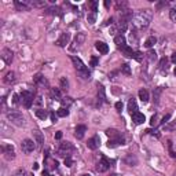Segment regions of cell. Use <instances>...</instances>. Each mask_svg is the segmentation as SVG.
I'll return each mask as SVG.
<instances>
[{
  "instance_id": "obj_1",
  "label": "cell",
  "mask_w": 176,
  "mask_h": 176,
  "mask_svg": "<svg viewBox=\"0 0 176 176\" xmlns=\"http://www.w3.org/2000/svg\"><path fill=\"white\" fill-rule=\"evenodd\" d=\"M151 18H153V12L151 10H139V11H136L132 17V24L135 25L136 28L139 29H143V28H147L149 24L151 22Z\"/></svg>"
},
{
  "instance_id": "obj_2",
  "label": "cell",
  "mask_w": 176,
  "mask_h": 176,
  "mask_svg": "<svg viewBox=\"0 0 176 176\" xmlns=\"http://www.w3.org/2000/svg\"><path fill=\"white\" fill-rule=\"evenodd\" d=\"M7 118L11 121L12 124L18 125V127H22V125H24V116H22L19 112H17V110H10V112H7Z\"/></svg>"
},
{
  "instance_id": "obj_3",
  "label": "cell",
  "mask_w": 176,
  "mask_h": 176,
  "mask_svg": "<svg viewBox=\"0 0 176 176\" xmlns=\"http://www.w3.org/2000/svg\"><path fill=\"white\" fill-rule=\"evenodd\" d=\"M74 150V147H73V144L70 143V142H65V143H61L59 149H58V154L62 157H69V154Z\"/></svg>"
},
{
  "instance_id": "obj_4",
  "label": "cell",
  "mask_w": 176,
  "mask_h": 176,
  "mask_svg": "<svg viewBox=\"0 0 176 176\" xmlns=\"http://www.w3.org/2000/svg\"><path fill=\"white\" fill-rule=\"evenodd\" d=\"M21 102L26 109H29L33 103V94L30 91H24L21 94Z\"/></svg>"
},
{
  "instance_id": "obj_5",
  "label": "cell",
  "mask_w": 176,
  "mask_h": 176,
  "mask_svg": "<svg viewBox=\"0 0 176 176\" xmlns=\"http://www.w3.org/2000/svg\"><path fill=\"white\" fill-rule=\"evenodd\" d=\"M1 151H3L6 160H14L15 158V151H14V147L11 144H3L1 146Z\"/></svg>"
},
{
  "instance_id": "obj_6",
  "label": "cell",
  "mask_w": 176,
  "mask_h": 176,
  "mask_svg": "<svg viewBox=\"0 0 176 176\" xmlns=\"http://www.w3.org/2000/svg\"><path fill=\"white\" fill-rule=\"evenodd\" d=\"M21 149H22L24 153L29 154V153H32L35 150V142L32 139H24L22 143H21Z\"/></svg>"
},
{
  "instance_id": "obj_7",
  "label": "cell",
  "mask_w": 176,
  "mask_h": 176,
  "mask_svg": "<svg viewBox=\"0 0 176 176\" xmlns=\"http://www.w3.org/2000/svg\"><path fill=\"white\" fill-rule=\"evenodd\" d=\"M12 51L10 50V48H3L1 50V59L6 62V65H11L12 62Z\"/></svg>"
},
{
  "instance_id": "obj_8",
  "label": "cell",
  "mask_w": 176,
  "mask_h": 176,
  "mask_svg": "<svg viewBox=\"0 0 176 176\" xmlns=\"http://www.w3.org/2000/svg\"><path fill=\"white\" fill-rule=\"evenodd\" d=\"M70 59H72V62H73V65H74V68H76L77 72H83V70H87L84 62H83L80 58H77V56H72Z\"/></svg>"
},
{
  "instance_id": "obj_9",
  "label": "cell",
  "mask_w": 176,
  "mask_h": 176,
  "mask_svg": "<svg viewBox=\"0 0 176 176\" xmlns=\"http://www.w3.org/2000/svg\"><path fill=\"white\" fill-rule=\"evenodd\" d=\"M109 167H110L109 161L106 160L105 157H102L100 161L98 162V165H96V171H98V172H106V171L109 169Z\"/></svg>"
},
{
  "instance_id": "obj_10",
  "label": "cell",
  "mask_w": 176,
  "mask_h": 176,
  "mask_svg": "<svg viewBox=\"0 0 176 176\" xmlns=\"http://www.w3.org/2000/svg\"><path fill=\"white\" fill-rule=\"evenodd\" d=\"M84 40H85V35L84 33H77V36H76V39H74V41H73V45H70V50H76L79 45H81V44L84 43Z\"/></svg>"
},
{
  "instance_id": "obj_11",
  "label": "cell",
  "mask_w": 176,
  "mask_h": 176,
  "mask_svg": "<svg viewBox=\"0 0 176 176\" xmlns=\"http://www.w3.org/2000/svg\"><path fill=\"white\" fill-rule=\"evenodd\" d=\"M70 41V35L69 33H62L59 36V39L56 40V44L59 45V47H66Z\"/></svg>"
},
{
  "instance_id": "obj_12",
  "label": "cell",
  "mask_w": 176,
  "mask_h": 176,
  "mask_svg": "<svg viewBox=\"0 0 176 176\" xmlns=\"http://www.w3.org/2000/svg\"><path fill=\"white\" fill-rule=\"evenodd\" d=\"M99 143H100L99 136L95 135L94 138H91V139H88L87 146H88V149H91V150H96V149L99 147Z\"/></svg>"
},
{
  "instance_id": "obj_13",
  "label": "cell",
  "mask_w": 176,
  "mask_h": 176,
  "mask_svg": "<svg viewBox=\"0 0 176 176\" xmlns=\"http://www.w3.org/2000/svg\"><path fill=\"white\" fill-rule=\"evenodd\" d=\"M85 132H87V127L85 125H77L76 129H74V136L77 139H83Z\"/></svg>"
},
{
  "instance_id": "obj_14",
  "label": "cell",
  "mask_w": 176,
  "mask_h": 176,
  "mask_svg": "<svg viewBox=\"0 0 176 176\" xmlns=\"http://www.w3.org/2000/svg\"><path fill=\"white\" fill-rule=\"evenodd\" d=\"M132 121L135 123V124H143L144 121H146V117H144V114H142V113H139V112H136V113H133L132 114Z\"/></svg>"
},
{
  "instance_id": "obj_15",
  "label": "cell",
  "mask_w": 176,
  "mask_h": 176,
  "mask_svg": "<svg viewBox=\"0 0 176 176\" xmlns=\"http://www.w3.org/2000/svg\"><path fill=\"white\" fill-rule=\"evenodd\" d=\"M106 135H107L110 139H113V140H117V139H120V138H123V136L120 135V132L117 131V129H114V128L106 129Z\"/></svg>"
},
{
  "instance_id": "obj_16",
  "label": "cell",
  "mask_w": 176,
  "mask_h": 176,
  "mask_svg": "<svg viewBox=\"0 0 176 176\" xmlns=\"http://www.w3.org/2000/svg\"><path fill=\"white\" fill-rule=\"evenodd\" d=\"M95 48L100 52V54H107V52H109L107 44L103 43V41H96V43H95Z\"/></svg>"
},
{
  "instance_id": "obj_17",
  "label": "cell",
  "mask_w": 176,
  "mask_h": 176,
  "mask_svg": "<svg viewBox=\"0 0 176 176\" xmlns=\"http://www.w3.org/2000/svg\"><path fill=\"white\" fill-rule=\"evenodd\" d=\"M14 4H15V8L18 10V11H28L29 10L28 1H19V0H15Z\"/></svg>"
},
{
  "instance_id": "obj_18",
  "label": "cell",
  "mask_w": 176,
  "mask_h": 176,
  "mask_svg": "<svg viewBox=\"0 0 176 176\" xmlns=\"http://www.w3.org/2000/svg\"><path fill=\"white\" fill-rule=\"evenodd\" d=\"M33 138H35V143H37V146H43L44 136L40 131H33Z\"/></svg>"
},
{
  "instance_id": "obj_19",
  "label": "cell",
  "mask_w": 176,
  "mask_h": 176,
  "mask_svg": "<svg viewBox=\"0 0 176 176\" xmlns=\"http://www.w3.org/2000/svg\"><path fill=\"white\" fill-rule=\"evenodd\" d=\"M3 81L6 83V84H12V83H15V73L14 72H8L6 76H4V79H3Z\"/></svg>"
},
{
  "instance_id": "obj_20",
  "label": "cell",
  "mask_w": 176,
  "mask_h": 176,
  "mask_svg": "<svg viewBox=\"0 0 176 176\" xmlns=\"http://www.w3.org/2000/svg\"><path fill=\"white\" fill-rule=\"evenodd\" d=\"M114 43L117 44V47L118 48H123V47H125L127 44H125V37L123 36V35H117L116 37H114Z\"/></svg>"
},
{
  "instance_id": "obj_21",
  "label": "cell",
  "mask_w": 176,
  "mask_h": 176,
  "mask_svg": "<svg viewBox=\"0 0 176 176\" xmlns=\"http://www.w3.org/2000/svg\"><path fill=\"white\" fill-rule=\"evenodd\" d=\"M120 144H124V138H120V139H117V140L110 139V140L107 142V147H109V149H113V147H117V146H120Z\"/></svg>"
},
{
  "instance_id": "obj_22",
  "label": "cell",
  "mask_w": 176,
  "mask_h": 176,
  "mask_svg": "<svg viewBox=\"0 0 176 176\" xmlns=\"http://www.w3.org/2000/svg\"><path fill=\"white\" fill-rule=\"evenodd\" d=\"M33 81H35V84H37V85H47L48 83H47V80H45V79H44L43 76H41V74H36V76H35V79H33Z\"/></svg>"
},
{
  "instance_id": "obj_23",
  "label": "cell",
  "mask_w": 176,
  "mask_h": 176,
  "mask_svg": "<svg viewBox=\"0 0 176 176\" xmlns=\"http://www.w3.org/2000/svg\"><path fill=\"white\" fill-rule=\"evenodd\" d=\"M128 110H129V113H131V114H133V113L138 112V105H136V102H135V99H133V98H132V99H129V102H128Z\"/></svg>"
},
{
  "instance_id": "obj_24",
  "label": "cell",
  "mask_w": 176,
  "mask_h": 176,
  "mask_svg": "<svg viewBox=\"0 0 176 176\" xmlns=\"http://www.w3.org/2000/svg\"><path fill=\"white\" fill-rule=\"evenodd\" d=\"M120 50H121V52H123L125 56H128V58H133V55H135V52L132 51V48L128 47V45H125V47L120 48Z\"/></svg>"
},
{
  "instance_id": "obj_25",
  "label": "cell",
  "mask_w": 176,
  "mask_h": 176,
  "mask_svg": "<svg viewBox=\"0 0 176 176\" xmlns=\"http://www.w3.org/2000/svg\"><path fill=\"white\" fill-rule=\"evenodd\" d=\"M157 43V39L154 36H150V37H147L146 39V41H144V47L146 48H151L154 44Z\"/></svg>"
},
{
  "instance_id": "obj_26",
  "label": "cell",
  "mask_w": 176,
  "mask_h": 176,
  "mask_svg": "<svg viewBox=\"0 0 176 176\" xmlns=\"http://www.w3.org/2000/svg\"><path fill=\"white\" fill-rule=\"evenodd\" d=\"M139 99L143 102V103H146V102H149V92L146 91V89H140L139 91Z\"/></svg>"
},
{
  "instance_id": "obj_27",
  "label": "cell",
  "mask_w": 176,
  "mask_h": 176,
  "mask_svg": "<svg viewBox=\"0 0 176 176\" xmlns=\"http://www.w3.org/2000/svg\"><path fill=\"white\" fill-rule=\"evenodd\" d=\"M59 87H61V89H63V91H68V89H69V81H68L66 77H61Z\"/></svg>"
},
{
  "instance_id": "obj_28",
  "label": "cell",
  "mask_w": 176,
  "mask_h": 176,
  "mask_svg": "<svg viewBox=\"0 0 176 176\" xmlns=\"http://www.w3.org/2000/svg\"><path fill=\"white\" fill-rule=\"evenodd\" d=\"M36 116L40 118V120H45L48 117V113L47 110H44V109H37L36 110Z\"/></svg>"
},
{
  "instance_id": "obj_29",
  "label": "cell",
  "mask_w": 176,
  "mask_h": 176,
  "mask_svg": "<svg viewBox=\"0 0 176 176\" xmlns=\"http://www.w3.org/2000/svg\"><path fill=\"white\" fill-rule=\"evenodd\" d=\"M98 98L100 100H106V92H105L103 85H98Z\"/></svg>"
},
{
  "instance_id": "obj_30",
  "label": "cell",
  "mask_w": 176,
  "mask_h": 176,
  "mask_svg": "<svg viewBox=\"0 0 176 176\" xmlns=\"http://www.w3.org/2000/svg\"><path fill=\"white\" fill-rule=\"evenodd\" d=\"M56 116H58V117H68V116H69L68 107H61V109H58V112H56Z\"/></svg>"
},
{
  "instance_id": "obj_31",
  "label": "cell",
  "mask_w": 176,
  "mask_h": 176,
  "mask_svg": "<svg viewBox=\"0 0 176 176\" xmlns=\"http://www.w3.org/2000/svg\"><path fill=\"white\" fill-rule=\"evenodd\" d=\"M160 70L161 72H167L168 70V59L167 58H162V59L160 61Z\"/></svg>"
},
{
  "instance_id": "obj_32",
  "label": "cell",
  "mask_w": 176,
  "mask_h": 176,
  "mask_svg": "<svg viewBox=\"0 0 176 176\" xmlns=\"http://www.w3.org/2000/svg\"><path fill=\"white\" fill-rule=\"evenodd\" d=\"M128 28V21H124V19H120V24H118V29H120V32H125Z\"/></svg>"
},
{
  "instance_id": "obj_33",
  "label": "cell",
  "mask_w": 176,
  "mask_h": 176,
  "mask_svg": "<svg viewBox=\"0 0 176 176\" xmlns=\"http://www.w3.org/2000/svg\"><path fill=\"white\" fill-rule=\"evenodd\" d=\"M77 74H79L83 80H89V77H91V73L88 72V69L87 70H83V72H77Z\"/></svg>"
},
{
  "instance_id": "obj_34",
  "label": "cell",
  "mask_w": 176,
  "mask_h": 176,
  "mask_svg": "<svg viewBox=\"0 0 176 176\" xmlns=\"http://www.w3.org/2000/svg\"><path fill=\"white\" fill-rule=\"evenodd\" d=\"M59 8L58 7H50L45 10V14H50V15H56V14H59Z\"/></svg>"
},
{
  "instance_id": "obj_35",
  "label": "cell",
  "mask_w": 176,
  "mask_h": 176,
  "mask_svg": "<svg viewBox=\"0 0 176 176\" xmlns=\"http://www.w3.org/2000/svg\"><path fill=\"white\" fill-rule=\"evenodd\" d=\"M121 73H124V74L129 76V74H131V66H129L128 63L121 65Z\"/></svg>"
},
{
  "instance_id": "obj_36",
  "label": "cell",
  "mask_w": 176,
  "mask_h": 176,
  "mask_svg": "<svg viewBox=\"0 0 176 176\" xmlns=\"http://www.w3.org/2000/svg\"><path fill=\"white\" fill-rule=\"evenodd\" d=\"M161 92H162V87H158V88H156L154 89V102L156 103H158V99H160V95H161Z\"/></svg>"
},
{
  "instance_id": "obj_37",
  "label": "cell",
  "mask_w": 176,
  "mask_h": 176,
  "mask_svg": "<svg viewBox=\"0 0 176 176\" xmlns=\"http://www.w3.org/2000/svg\"><path fill=\"white\" fill-rule=\"evenodd\" d=\"M51 94H52V96H54L56 100H62V99H61V91L58 89V88H52Z\"/></svg>"
},
{
  "instance_id": "obj_38",
  "label": "cell",
  "mask_w": 176,
  "mask_h": 176,
  "mask_svg": "<svg viewBox=\"0 0 176 176\" xmlns=\"http://www.w3.org/2000/svg\"><path fill=\"white\" fill-rule=\"evenodd\" d=\"M146 55H147V59L150 61V62H153V61L157 59V54H156V51H153V50H150Z\"/></svg>"
},
{
  "instance_id": "obj_39",
  "label": "cell",
  "mask_w": 176,
  "mask_h": 176,
  "mask_svg": "<svg viewBox=\"0 0 176 176\" xmlns=\"http://www.w3.org/2000/svg\"><path fill=\"white\" fill-rule=\"evenodd\" d=\"M168 150H169V154H171V157H173V158H175V157H176V151L173 150L172 140H168Z\"/></svg>"
},
{
  "instance_id": "obj_40",
  "label": "cell",
  "mask_w": 176,
  "mask_h": 176,
  "mask_svg": "<svg viewBox=\"0 0 176 176\" xmlns=\"http://www.w3.org/2000/svg\"><path fill=\"white\" fill-rule=\"evenodd\" d=\"M125 162L128 165H136V162H138V160H136L135 157H132V156H128L127 158H125Z\"/></svg>"
},
{
  "instance_id": "obj_41",
  "label": "cell",
  "mask_w": 176,
  "mask_h": 176,
  "mask_svg": "<svg viewBox=\"0 0 176 176\" xmlns=\"http://www.w3.org/2000/svg\"><path fill=\"white\" fill-rule=\"evenodd\" d=\"M30 4H32L33 7H44V6H45V1H44V0H40V1L33 0V1H30Z\"/></svg>"
},
{
  "instance_id": "obj_42",
  "label": "cell",
  "mask_w": 176,
  "mask_h": 176,
  "mask_svg": "<svg viewBox=\"0 0 176 176\" xmlns=\"http://www.w3.org/2000/svg\"><path fill=\"white\" fill-rule=\"evenodd\" d=\"M133 58H135L136 61H138V62H142V61H143V58H144V54H142V52H135V55H133Z\"/></svg>"
},
{
  "instance_id": "obj_43",
  "label": "cell",
  "mask_w": 176,
  "mask_h": 176,
  "mask_svg": "<svg viewBox=\"0 0 176 176\" xmlns=\"http://www.w3.org/2000/svg\"><path fill=\"white\" fill-rule=\"evenodd\" d=\"M12 176H26V171L22 168H19L18 171H15V172L12 173Z\"/></svg>"
},
{
  "instance_id": "obj_44",
  "label": "cell",
  "mask_w": 176,
  "mask_h": 176,
  "mask_svg": "<svg viewBox=\"0 0 176 176\" xmlns=\"http://www.w3.org/2000/svg\"><path fill=\"white\" fill-rule=\"evenodd\" d=\"M95 19H96V14H95V12L88 14V22H89V24H95Z\"/></svg>"
},
{
  "instance_id": "obj_45",
  "label": "cell",
  "mask_w": 176,
  "mask_h": 176,
  "mask_svg": "<svg viewBox=\"0 0 176 176\" xmlns=\"http://www.w3.org/2000/svg\"><path fill=\"white\" fill-rule=\"evenodd\" d=\"M169 18L172 21H176V7H172L169 11Z\"/></svg>"
},
{
  "instance_id": "obj_46",
  "label": "cell",
  "mask_w": 176,
  "mask_h": 176,
  "mask_svg": "<svg viewBox=\"0 0 176 176\" xmlns=\"http://www.w3.org/2000/svg\"><path fill=\"white\" fill-rule=\"evenodd\" d=\"M21 95H18V94H14L12 95V102H14V105H18L21 102Z\"/></svg>"
},
{
  "instance_id": "obj_47",
  "label": "cell",
  "mask_w": 176,
  "mask_h": 176,
  "mask_svg": "<svg viewBox=\"0 0 176 176\" xmlns=\"http://www.w3.org/2000/svg\"><path fill=\"white\" fill-rule=\"evenodd\" d=\"M157 118H158V116H157V114H154V116L151 117V121H150L151 127H156V125H158V121H157Z\"/></svg>"
},
{
  "instance_id": "obj_48",
  "label": "cell",
  "mask_w": 176,
  "mask_h": 176,
  "mask_svg": "<svg viewBox=\"0 0 176 176\" xmlns=\"http://www.w3.org/2000/svg\"><path fill=\"white\" fill-rule=\"evenodd\" d=\"M89 6H91V8H92V12L96 14V11H98V3H96V1H91Z\"/></svg>"
},
{
  "instance_id": "obj_49",
  "label": "cell",
  "mask_w": 176,
  "mask_h": 176,
  "mask_svg": "<svg viewBox=\"0 0 176 176\" xmlns=\"http://www.w3.org/2000/svg\"><path fill=\"white\" fill-rule=\"evenodd\" d=\"M98 63H99V59H98L96 56H92L91 58V66L95 68V66H98Z\"/></svg>"
},
{
  "instance_id": "obj_50",
  "label": "cell",
  "mask_w": 176,
  "mask_h": 176,
  "mask_svg": "<svg viewBox=\"0 0 176 176\" xmlns=\"http://www.w3.org/2000/svg\"><path fill=\"white\" fill-rule=\"evenodd\" d=\"M169 118H171V114H167V116H164L162 118H161L160 123H161V124H167V123H169V121H168Z\"/></svg>"
},
{
  "instance_id": "obj_51",
  "label": "cell",
  "mask_w": 176,
  "mask_h": 176,
  "mask_svg": "<svg viewBox=\"0 0 176 176\" xmlns=\"http://www.w3.org/2000/svg\"><path fill=\"white\" fill-rule=\"evenodd\" d=\"M65 165H66V167H72L73 165V160L70 157H66V158H65Z\"/></svg>"
},
{
  "instance_id": "obj_52",
  "label": "cell",
  "mask_w": 176,
  "mask_h": 176,
  "mask_svg": "<svg viewBox=\"0 0 176 176\" xmlns=\"http://www.w3.org/2000/svg\"><path fill=\"white\" fill-rule=\"evenodd\" d=\"M175 128H176V121H173L171 125H165V129H168V131H172Z\"/></svg>"
},
{
  "instance_id": "obj_53",
  "label": "cell",
  "mask_w": 176,
  "mask_h": 176,
  "mask_svg": "<svg viewBox=\"0 0 176 176\" xmlns=\"http://www.w3.org/2000/svg\"><path fill=\"white\" fill-rule=\"evenodd\" d=\"M167 4H168V1H161V3H158L157 4V8H161V7H164V6H167Z\"/></svg>"
},
{
  "instance_id": "obj_54",
  "label": "cell",
  "mask_w": 176,
  "mask_h": 176,
  "mask_svg": "<svg viewBox=\"0 0 176 176\" xmlns=\"http://www.w3.org/2000/svg\"><path fill=\"white\" fill-rule=\"evenodd\" d=\"M116 109L118 110V112H121V109H123V103H121V102H117V103H116Z\"/></svg>"
},
{
  "instance_id": "obj_55",
  "label": "cell",
  "mask_w": 176,
  "mask_h": 176,
  "mask_svg": "<svg viewBox=\"0 0 176 176\" xmlns=\"http://www.w3.org/2000/svg\"><path fill=\"white\" fill-rule=\"evenodd\" d=\"M61 138H62V131H58V132H56V133H55V139H58V140H59Z\"/></svg>"
},
{
  "instance_id": "obj_56",
  "label": "cell",
  "mask_w": 176,
  "mask_h": 176,
  "mask_svg": "<svg viewBox=\"0 0 176 176\" xmlns=\"http://www.w3.org/2000/svg\"><path fill=\"white\" fill-rule=\"evenodd\" d=\"M171 61H172V63L176 65V52H173L172 55H171Z\"/></svg>"
},
{
  "instance_id": "obj_57",
  "label": "cell",
  "mask_w": 176,
  "mask_h": 176,
  "mask_svg": "<svg viewBox=\"0 0 176 176\" xmlns=\"http://www.w3.org/2000/svg\"><path fill=\"white\" fill-rule=\"evenodd\" d=\"M50 117H51L52 123H56V116H55V114H54V113H51V114H50Z\"/></svg>"
},
{
  "instance_id": "obj_58",
  "label": "cell",
  "mask_w": 176,
  "mask_h": 176,
  "mask_svg": "<svg viewBox=\"0 0 176 176\" xmlns=\"http://www.w3.org/2000/svg\"><path fill=\"white\" fill-rule=\"evenodd\" d=\"M146 132H150V133H154V132H157V131H151V129H147ZM156 136L157 138H160V133H156Z\"/></svg>"
},
{
  "instance_id": "obj_59",
  "label": "cell",
  "mask_w": 176,
  "mask_h": 176,
  "mask_svg": "<svg viewBox=\"0 0 176 176\" xmlns=\"http://www.w3.org/2000/svg\"><path fill=\"white\" fill-rule=\"evenodd\" d=\"M112 22H113V18H110V19H107V21H106V25H110V24H112Z\"/></svg>"
},
{
  "instance_id": "obj_60",
  "label": "cell",
  "mask_w": 176,
  "mask_h": 176,
  "mask_svg": "<svg viewBox=\"0 0 176 176\" xmlns=\"http://www.w3.org/2000/svg\"><path fill=\"white\" fill-rule=\"evenodd\" d=\"M43 176H48V171H43Z\"/></svg>"
},
{
  "instance_id": "obj_61",
  "label": "cell",
  "mask_w": 176,
  "mask_h": 176,
  "mask_svg": "<svg viewBox=\"0 0 176 176\" xmlns=\"http://www.w3.org/2000/svg\"><path fill=\"white\" fill-rule=\"evenodd\" d=\"M81 176H91V175H87V173H84V175H81Z\"/></svg>"
},
{
  "instance_id": "obj_62",
  "label": "cell",
  "mask_w": 176,
  "mask_h": 176,
  "mask_svg": "<svg viewBox=\"0 0 176 176\" xmlns=\"http://www.w3.org/2000/svg\"><path fill=\"white\" fill-rule=\"evenodd\" d=\"M175 76H176V68H175Z\"/></svg>"
}]
</instances>
